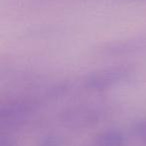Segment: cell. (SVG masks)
<instances>
[{"mask_svg":"<svg viewBox=\"0 0 146 146\" xmlns=\"http://www.w3.org/2000/svg\"><path fill=\"white\" fill-rule=\"evenodd\" d=\"M132 133L146 146V119L135 121L131 126Z\"/></svg>","mask_w":146,"mask_h":146,"instance_id":"cell-6","label":"cell"},{"mask_svg":"<svg viewBox=\"0 0 146 146\" xmlns=\"http://www.w3.org/2000/svg\"><path fill=\"white\" fill-rule=\"evenodd\" d=\"M40 102L35 98L20 97L7 100L0 106L1 128H15L25 124L37 111Z\"/></svg>","mask_w":146,"mask_h":146,"instance_id":"cell-2","label":"cell"},{"mask_svg":"<svg viewBox=\"0 0 146 146\" xmlns=\"http://www.w3.org/2000/svg\"><path fill=\"white\" fill-rule=\"evenodd\" d=\"M38 146H62V140L57 135L48 134L40 138Z\"/></svg>","mask_w":146,"mask_h":146,"instance_id":"cell-7","label":"cell"},{"mask_svg":"<svg viewBox=\"0 0 146 146\" xmlns=\"http://www.w3.org/2000/svg\"><path fill=\"white\" fill-rule=\"evenodd\" d=\"M102 111L93 105H74L67 107L59 114V120L65 127L82 129L93 126L101 120Z\"/></svg>","mask_w":146,"mask_h":146,"instance_id":"cell-3","label":"cell"},{"mask_svg":"<svg viewBox=\"0 0 146 146\" xmlns=\"http://www.w3.org/2000/svg\"><path fill=\"white\" fill-rule=\"evenodd\" d=\"M146 48V35L109 42L100 48V54L106 56H123L143 51Z\"/></svg>","mask_w":146,"mask_h":146,"instance_id":"cell-4","label":"cell"},{"mask_svg":"<svg viewBox=\"0 0 146 146\" xmlns=\"http://www.w3.org/2000/svg\"><path fill=\"white\" fill-rule=\"evenodd\" d=\"M135 70L129 65H115L89 73L82 80V85L89 91H105L125 84L133 79Z\"/></svg>","mask_w":146,"mask_h":146,"instance_id":"cell-1","label":"cell"},{"mask_svg":"<svg viewBox=\"0 0 146 146\" xmlns=\"http://www.w3.org/2000/svg\"><path fill=\"white\" fill-rule=\"evenodd\" d=\"M125 134L118 128H110L98 133L93 140L94 146H124Z\"/></svg>","mask_w":146,"mask_h":146,"instance_id":"cell-5","label":"cell"},{"mask_svg":"<svg viewBox=\"0 0 146 146\" xmlns=\"http://www.w3.org/2000/svg\"><path fill=\"white\" fill-rule=\"evenodd\" d=\"M0 146H15V142L10 135L2 133L0 136Z\"/></svg>","mask_w":146,"mask_h":146,"instance_id":"cell-8","label":"cell"}]
</instances>
